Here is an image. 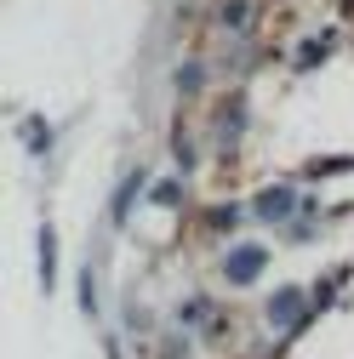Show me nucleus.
<instances>
[{"label": "nucleus", "mask_w": 354, "mask_h": 359, "mask_svg": "<svg viewBox=\"0 0 354 359\" xmlns=\"http://www.w3.org/2000/svg\"><path fill=\"white\" fill-rule=\"evenodd\" d=\"M269 320H275V325H297V320H303V291H280V297L269 302Z\"/></svg>", "instance_id": "f03ea898"}, {"label": "nucleus", "mask_w": 354, "mask_h": 359, "mask_svg": "<svg viewBox=\"0 0 354 359\" xmlns=\"http://www.w3.org/2000/svg\"><path fill=\"white\" fill-rule=\"evenodd\" d=\"M257 211H263V217H286V211H291V189H275V194H263V200H257Z\"/></svg>", "instance_id": "7ed1b4c3"}, {"label": "nucleus", "mask_w": 354, "mask_h": 359, "mask_svg": "<svg viewBox=\"0 0 354 359\" xmlns=\"http://www.w3.org/2000/svg\"><path fill=\"white\" fill-rule=\"evenodd\" d=\"M263 262H269V251H263V245H235L223 268H229V280H235V285H251V280L263 274Z\"/></svg>", "instance_id": "f257e3e1"}, {"label": "nucleus", "mask_w": 354, "mask_h": 359, "mask_svg": "<svg viewBox=\"0 0 354 359\" xmlns=\"http://www.w3.org/2000/svg\"><path fill=\"white\" fill-rule=\"evenodd\" d=\"M40 274H46V291H52V280H58V245H52V234L40 240Z\"/></svg>", "instance_id": "20e7f679"}]
</instances>
